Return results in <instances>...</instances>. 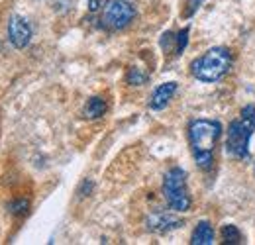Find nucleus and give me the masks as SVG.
<instances>
[{
	"instance_id": "f257e3e1",
	"label": "nucleus",
	"mask_w": 255,
	"mask_h": 245,
	"mask_svg": "<svg viewBox=\"0 0 255 245\" xmlns=\"http://www.w3.org/2000/svg\"><path fill=\"white\" fill-rule=\"evenodd\" d=\"M222 125L216 120H194L189 125V143L194 161L200 169L208 171L214 163V149L220 139Z\"/></svg>"
},
{
	"instance_id": "ddd939ff",
	"label": "nucleus",
	"mask_w": 255,
	"mask_h": 245,
	"mask_svg": "<svg viewBox=\"0 0 255 245\" xmlns=\"http://www.w3.org/2000/svg\"><path fill=\"white\" fill-rule=\"evenodd\" d=\"M189 45V28L175 33V55H181Z\"/></svg>"
},
{
	"instance_id": "0eeeda50",
	"label": "nucleus",
	"mask_w": 255,
	"mask_h": 245,
	"mask_svg": "<svg viewBox=\"0 0 255 245\" xmlns=\"http://www.w3.org/2000/svg\"><path fill=\"white\" fill-rule=\"evenodd\" d=\"M175 92H177V83H175V81L159 85V87L153 91L151 98H149V108H151V110H163V108L169 104V100L175 96Z\"/></svg>"
},
{
	"instance_id": "9d476101",
	"label": "nucleus",
	"mask_w": 255,
	"mask_h": 245,
	"mask_svg": "<svg viewBox=\"0 0 255 245\" xmlns=\"http://www.w3.org/2000/svg\"><path fill=\"white\" fill-rule=\"evenodd\" d=\"M149 230L151 232H157V234H165V232H169V230H173V228H177L181 222L179 220H175L173 216L169 214H155L149 218Z\"/></svg>"
},
{
	"instance_id": "9b49d317",
	"label": "nucleus",
	"mask_w": 255,
	"mask_h": 245,
	"mask_svg": "<svg viewBox=\"0 0 255 245\" xmlns=\"http://www.w3.org/2000/svg\"><path fill=\"white\" fill-rule=\"evenodd\" d=\"M220 236H222L224 244H242V232H240L236 226H232V224L222 226Z\"/></svg>"
},
{
	"instance_id": "423d86ee",
	"label": "nucleus",
	"mask_w": 255,
	"mask_h": 245,
	"mask_svg": "<svg viewBox=\"0 0 255 245\" xmlns=\"http://www.w3.org/2000/svg\"><path fill=\"white\" fill-rule=\"evenodd\" d=\"M8 39L16 49H24L32 41V28L26 18L14 14L8 20Z\"/></svg>"
},
{
	"instance_id": "2eb2a0df",
	"label": "nucleus",
	"mask_w": 255,
	"mask_h": 245,
	"mask_svg": "<svg viewBox=\"0 0 255 245\" xmlns=\"http://www.w3.org/2000/svg\"><path fill=\"white\" fill-rule=\"evenodd\" d=\"M202 2L204 0H187V8H185V18H191V16H194V12L202 6Z\"/></svg>"
},
{
	"instance_id": "dca6fc26",
	"label": "nucleus",
	"mask_w": 255,
	"mask_h": 245,
	"mask_svg": "<svg viewBox=\"0 0 255 245\" xmlns=\"http://www.w3.org/2000/svg\"><path fill=\"white\" fill-rule=\"evenodd\" d=\"M98 6H100V2H98V0H89V8H91V12H96V10H98Z\"/></svg>"
},
{
	"instance_id": "f03ea898",
	"label": "nucleus",
	"mask_w": 255,
	"mask_h": 245,
	"mask_svg": "<svg viewBox=\"0 0 255 245\" xmlns=\"http://www.w3.org/2000/svg\"><path fill=\"white\" fill-rule=\"evenodd\" d=\"M232 53L226 47H212L191 63L192 77L200 83H218L232 69Z\"/></svg>"
},
{
	"instance_id": "20e7f679",
	"label": "nucleus",
	"mask_w": 255,
	"mask_h": 245,
	"mask_svg": "<svg viewBox=\"0 0 255 245\" xmlns=\"http://www.w3.org/2000/svg\"><path fill=\"white\" fill-rule=\"evenodd\" d=\"M163 196L173 212H189L191 210V194L187 186V173L181 167H173L163 181Z\"/></svg>"
},
{
	"instance_id": "1a4fd4ad",
	"label": "nucleus",
	"mask_w": 255,
	"mask_h": 245,
	"mask_svg": "<svg viewBox=\"0 0 255 245\" xmlns=\"http://www.w3.org/2000/svg\"><path fill=\"white\" fill-rule=\"evenodd\" d=\"M106 110H108L106 100H104L102 96H93V98L87 100V104H85V108H83V114H85V118H89V120H96V118H102V116L106 114Z\"/></svg>"
},
{
	"instance_id": "f8f14e48",
	"label": "nucleus",
	"mask_w": 255,
	"mask_h": 245,
	"mask_svg": "<svg viewBox=\"0 0 255 245\" xmlns=\"http://www.w3.org/2000/svg\"><path fill=\"white\" fill-rule=\"evenodd\" d=\"M126 81L128 85H131V87H139V85L147 83V73H143L139 67H129L128 69Z\"/></svg>"
},
{
	"instance_id": "6e6552de",
	"label": "nucleus",
	"mask_w": 255,
	"mask_h": 245,
	"mask_svg": "<svg viewBox=\"0 0 255 245\" xmlns=\"http://www.w3.org/2000/svg\"><path fill=\"white\" fill-rule=\"evenodd\" d=\"M191 244L192 245H212L214 244V228L210 222L202 220L196 224L194 232L191 236Z\"/></svg>"
},
{
	"instance_id": "39448f33",
	"label": "nucleus",
	"mask_w": 255,
	"mask_h": 245,
	"mask_svg": "<svg viewBox=\"0 0 255 245\" xmlns=\"http://www.w3.org/2000/svg\"><path fill=\"white\" fill-rule=\"evenodd\" d=\"M135 18V8L126 0H108L102 10V24L110 30H124Z\"/></svg>"
},
{
	"instance_id": "7ed1b4c3",
	"label": "nucleus",
	"mask_w": 255,
	"mask_h": 245,
	"mask_svg": "<svg viewBox=\"0 0 255 245\" xmlns=\"http://www.w3.org/2000/svg\"><path fill=\"white\" fill-rule=\"evenodd\" d=\"M255 131V106H244L238 118L228 127L226 149L234 159H246L250 155V139Z\"/></svg>"
},
{
	"instance_id": "4468645a",
	"label": "nucleus",
	"mask_w": 255,
	"mask_h": 245,
	"mask_svg": "<svg viewBox=\"0 0 255 245\" xmlns=\"http://www.w3.org/2000/svg\"><path fill=\"white\" fill-rule=\"evenodd\" d=\"M28 208H30V202H28L26 198H18V200H12V202L8 204V210L16 216L26 214V212H28Z\"/></svg>"
}]
</instances>
